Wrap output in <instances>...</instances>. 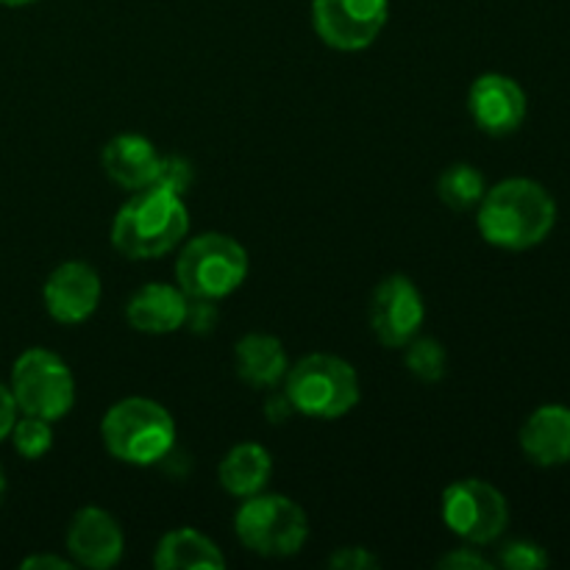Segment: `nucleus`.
I'll return each mask as SVG.
<instances>
[{
	"label": "nucleus",
	"mask_w": 570,
	"mask_h": 570,
	"mask_svg": "<svg viewBox=\"0 0 570 570\" xmlns=\"http://www.w3.org/2000/svg\"><path fill=\"white\" fill-rule=\"evenodd\" d=\"M45 309L61 326L89 321L100 304V276L87 262H65L48 276L42 289Z\"/></svg>",
	"instance_id": "f8f14e48"
},
{
	"label": "nucleus",
	"mask_w": 570,
	"mask_h": 570,
	"mask_svg": "<svg viewBox=\"0 0 570 570\" xmlns=\"http://www.w3.org/2000/svg\"><path fill=\"white\" fill-rule=\"evenodd\" d=\"M371 332L384 348H404L410 340L421 334L426 321V304L415 282L401 273L387 276L373 289L371 309H367Z\"/></svg>",
	"instance_id": "9d476101"
},
{
	"label": "nucleus",
	"mask_w": 570,
	"mask_h": 570,
	"mask_svg": "<svg viewBox=\"0 0 570 570\" xmlns=\"http://www.w3.org/2000/svg\"><path fill=\"white\" fill-rule=\"evenodd\" d=\"M22 568L31 570V568H53V570H70L72 562L61 560V557H53V554H37V557H28V560H22Z\"/></svg>",
	"instance_id": "c756f323"
},
{
	"label": "nucleus",
	"mask_w": 570,
	"mask_h": 570,
	"mask_svg": "<svg viewBox=\"0 0 570 570\" xmlns=\"http://www.w3.org/2000/svg\"><path fill=\"white\" fill-rule=\"evenodd\" d=\"M390 0H315L312 26L323 45L334 50L371 48L387 26Z\"/></svg>",
	"instance_id": "1a4fd4ad"
},
{
	"label": "nucleus",
	"mask_w": 570,
	"mask_h": 570,
	"mask_svg": "<svg viewBox=\"0 0 570 570\" xmlns=\"http://www.w3.org/2000/svg\"><path fill=\"white\" fill-rule=\"evenodd\" d=\"M126 538L115 518L100 507H83L72 515L67 527V551L72 557V566L89 570L115 568L120 562Z\"/></svg>",
	"instance_id": "ddd939ff"
},
{
	"label": "nucleus",
	"mask_w": 570,
	"mask_h": 570,
	"mask_svg": "<svg viewBox=\"0 0 570 570\" xmlns=\"http://www.w3.org/2000/svg\"><path fill=\"white\" fill-rule=\"evenodd\" d=\"M3 6H28V3H37V0H0Z\"/></svg>",
	"instance_id": "7c9ffc66"
},
{
	"label": "nucleus",
	"mask_w": 570,
	"mask_h": 570,
	"mask_svg": "<svg viewBox=\"0 0 570 570\" xmlns=\"http://www.w3.org/2000/svg\"><path fill=\"white\" fill-rule=\"evenodd\" d=\"M557 226V200L534 178H504L484 189L476 228L493 248L529 250L546 243Z\"/></svg>",
	"instance_id": "f257e3e1"
},
{
	"label": "nucleus",
	"mask_w": 570,
	"mask_h": 570,
	"mask_svg": "<svg viewBox=\"0 0 570 570\" xmlns=\"http://www.w3.org/2000/svg\"><path fill=\"white\" fill-rule=\"evenodd\" d=\"M6 499V473H3V468H0V501Z\"/></svg>",
	"instance_id": "2f4dec72"
},
{
	"label": "nucleus",
	"mask_w": 570,
	"mask_h": 570,
	"mask_svg": "<svg viewBox=\"0 0 570 570\" xmlns=\"http://www.w3.org/2000/svg\"><path fill=\"white\" fill-rule=\"evenodd\" d=\"M159 156L156 145L142 134H117L100 150V167L117 187L137 193L150 187Z\"/></svg>",
	"instance_id": "dca6fc26"
},
{
	"label": "nucleus",
	"mask_w": 570,
	"mask_h": 570,
	"mask_svg": "<svg viewBox=\"0 0 570 570\" xmlns=\"http://www.w3.org/2000/svg\"><path fill=\"white\" fill-rule=\"evenodd\" d=\"M468 111L490 137H510L529 115V98L515 78L504 72H484L471 83Z\"/></svg>",
	"instance_id": "9b49d317"
},
{
	"label": "nucleus",
	"mask_w": 570,
	"mask_h": 570,
	"mask_svg": "<svg viewBox=\"0 0 570 570\" xmlns=\"http://www.w3.org/2000/svg\"><path fill=\"white\" fill-rule=\"evenodd\" d=\"M234 371L248 387L273 390L289 371L287 351L273 334L250 332L234 345Z\"/></svg>",
	"instance_id": "f3484780"
},
{
	"label": "nucleus",
	"mask_w": 570,
	"mask_h": 570,
	"mask_svg": "<svg viewBox=\"0 0 570 570\" xmlns=\"http://www.w3.org/2000/svg\"><path fill=\"white\" fill-rule=\"evenodd\" d=\"M154 566L159 570H223L226 557L206 534L195 529H173L156 546Z\"/></svg>",
	"instance_id": "6ab92c4d"
},
{
	"label": "nucleus",
	"mask_w": 570,
	"mask_h": 570,
	"mask_svg": "<svg viewBox=\"0 0 570 570\" xmlns=\"http://www.w3.org/2000/svg\"><path fill=\"white\" fill-rule=\"evenodd\" d=\"M440 512L445 527L471 546L493 543L510 523V504L504 493L484 479L451 482L440 499Z\"/></svg>",
	"instance_id": "6e6552de"
},
{
	"label": "nucleus",
	"mask_w": 570,
	"mask_h": 570,
	"mask_svg": "<svg viewBox=\"0 0 570 570\" xmlns=\"http://www.w3.org/2000/svg\"><path fill=\"white\" fill-rule=\"evenodd\" d=\"M193 181H195V167L189 165L184 156L173 154V156H159V165H156L150 187H159L165 189V193L184 198V195L189 193V187H193Z\"/></svg>",
	"instance_id": "5701e85b"
},
{
	"label": "nucleus",
	"mask_w": 570,
	"mask_h": 570,
	"mask_svg": "<svg viewBox=\"0 0 570 570\" xmlns=\"http://www.w3.org/2000/svg\"><path fill=\"white\" fill-rule=\"evenodd\" d=\"M328 566L340 570H371L379 568V557L373 551L362 549V546H345L328 557Z\"/></svg>",
	"instance_id": "a878e982"
},
{
	"label": "nucleus",
	"mask_w": 570,
	"mask_h": 570,
	"mask_svg": "<svg viewBox=\"0 0 570 570\" xmlns=\"http://www.w3.org/2000/svg\"><path fill=\"white\" fill-rule=\"evenodd\" d=\"M234 532L254 554L282 560L304 549L309 538V518L287 495L256 493L248 495L234 515Z\"/></svg>",
	"instance_id": "423d86ee"
},
{
	"label": "nucleus",
	"mask_w": 570,
	"mask_h": 570,
	"mask_svg": "<svg viewBox=\"0 0 570 570\" xmlns=\"http://www.w3.org/2000/svg\"><path fill=\"white\" fill-rule=\"evenodd\" d=\"M484 189V176L473 165H451L445 167L443 176L438 178V195L451 212H471L476 209L479 200H482Z\"/></svg>",
	"instance_id": "aec40b11"
},
{
	"label": "nucleus",
	"mask_w": 570,
	"mask_h": 570,
	"mask_svg": "<svg viewBox=\"0 0 570 570\" xmlns=\"http://www.w3.org/2000/svg\"><path fill=\"white\" fill-rule=\"evenodd\" d=\"M265 410H267V415H271L273 423H284L295 412L293 404H289L287 393L271 395V399H267V404H265Z\"/></svg>",
	"instance_id": "c85d7f7f"
},
{
	"label": "nucleus",
	"mask_w": 570,
	"mask_h": 570,
	"mask_svg": "<svg viewBox=\"0 0 570 570\" xmlns=\"http://www.w3.org/2000/svg\"><path fill=\"white\" fill-rule=\"evenodd\" d=\"M100 440L115 460L148 468L176 445V421L150 399H122L100 421Z\"/></svg>",
	"instance_id": "7ed1b4c3"
},
{
	"label": "nucleus",
	"mask_w": 570,
	"mask_h": 570,
	"mask_svg": "<svg viewBox=\"0 0 570 570\" xmlns=\"http://www.w3.org/2000/svg\"><path fill=\"white\" fill-rule=\"evenodd\" d=\"M17 421V404H14V395L6 384H0V443L11 434V426Z\"/></svg>",
	"instance_id": "cd10ccee"
},
{
	"label": "nucleus",
	"mask_w": 570,
	"mask_h": 570,
	"mask_svg": "<svg viewBox=\"0 0 570 570\" xmlns=\"http://www.w3.org/2000/svg\"><path fill=\"white\" fill-rule=\"evenodd\" d=\"M189 298L181 287L150 282L139 287L126 304L128 326L142 334H173L184 328Z\"/></svg>",
	"instance_id": "2eb2a0df"
},
{
	"label": "nucleus",
	"mask_w": 570,
	"mask_h": 570,
	"mask_svg": "<svg viewBox=\"0 0 570 570\" xmlns=\"http://www.w3.org/2000/svg\"><path fill=\"white\" fill-rule=\"evenodd\" d=\"M189 212L184 198L159 187H142L117 209L111 245L126 259H156L187 237Z\"/></svg>",
	"instance_id": "f03ea898"
},
{
	"label": "nucleus",
	"mask_w": 570,
	"mask_h": 570,
	"mask_svg": "<svg viewBox=\"0 0 570 570\" xmlns=\"http://www.w3.org/2000/svg\"><path fill=\"white\" fill-rule=\"evenodd\" d=\"M245 276L248 250L228 234H198L176 259V282L187 298L220 301L243 287Z\"/></svg>",
	"instance_id": "39448f33"
},
{
	"label": "nucleus",
	"mask_w": 570,
	"mask_h": 570,
	"mask_svg": "<svg viewBox=\"0 0 570 570\" xmlns=\"http://www.w3.org/2000/svg\"><path fill=\"white\" fill-rule=\"evenodd\" d=\"M440 568H451V570H488L493 568L490 560H484L482 554H476L473 549H454L451 554L440 557L438 560Z\"/></svg>",
	"instance_id": "bb28decb"
},
{
	"label": "nucleus",
	"mask_w": 570,
	"mask_h": 570,
	"mask_svg": "<svg viewBox=\"0 0 570 570\" xmlns=\"http://www.w3.org/2000/svg\"><path fill=\"white\" fill-rule=\"evenodd\" d=\"M273 476V456L259 443H239L228 451L217 468V482L228 495L248 499L262 493Z\"/></svg>",
	"instance_id": "a211bd4d"
},
{
	"label": "nucleus",
	"mask_w": 570,
	"mask_h": 570,
	"mask_svg": "<svg viewBox=\"0 0 570 570\" xmlns=\"http://www.w3.org/2000/svg\"><path fill=\"white\" fill-rule=\"evenodd\" d=\"M217 306L215 301L206 298H189L187 304V317H184V326L193 334H209L212 326L217 323Z\"/></svg>",
	"instance_id": "393cba45"
},
{
	"label": "nucleus",
	"mask_w": 570,
	"mask_h": 570,
	"mask_svg": "<svg viewBox=\"0 0 570 570\" xmlns=\"http://www.w3.org/2000/svg\"><path fill=\"white\" fill-rule=\"evenodd\" d=\"M284 393L298 415L337 421L360 404V376L351 362L334 354H309L284 376Z\"/></svg>",
	"instance_id": "20e7f679"
},
{
	"label": "nucleus",
	"mask_w": 570,
	"mask_h": 570,
	"mask_svg": "<svg viewBox=\"0 0 570 570\" xmlns=\"http://www.w3.org/2000/svg\"><path fill=\"white\" fill-rule=\"evenodd\" d=\"M406 354V371L423 384H434L445 376L449 371V354H445L443 343L432 337H415L404 345Z\"/></svg>",
	"instance_id": "412c9836"
},
{
	"label": "nucleus",
	"mask_w": 570,
	"mask_h": 570,
	"mask_svg": "<svg viewBox=\"0 0 570 570\" xmlns=\"http://www.w3.org/2000/svg\"><path fill=\"white\" fill-rule=\"evenodd\" d=\"M11 443L22 460H42L53 449V421L37 415L17 417L11 426Z\"/></svg>",
	"instance_id": "4be33fe9"
},
{
	"label": "nucleus",
	"mask_w": 570,
	"mask_h": 570,
	"mask_svg": "<svg viewBox=\"0 0 570 570\" xmlns=\"http://www.w3.org/2000/svg\"><path fill=\"white\" fill-rule=\"evenodd\" d=\"M521 451L538 468H562L570 462V406L543 404L523 421Z\"/></svg>",
	"instance_id": "4468645a"
},
{
	"label": "nucleus",
	"mask_w": 570,
	"mask_h": 570,
	"mask_svg": "<svg viewBox=\"0 0 570 570\" xmlns=\"http://www.w3.org/2000/svg\"><path fill=\"white\" fill-rule=\"evenodd\" d=\"M11 395L17 412L61 421L76 404V379L67 362L48 348H28L11 365Z\"/></svg>",
	"instance_id": "0eeeda50"
},
{
	"label": "nucleus",
	"mask_w": 570,
	"mask_h": 570,
	"mask_svg": "<svg viewBox=\"0 0 570 570\" xmlns=\"http://www.w3.org/2000/svg\"><path fill=\"white\" fill-rule=\"evenodd\" d=\"M499 562L510 570H540L549 568V554L543 546L532 543V540H512L501 549Z\"/></svg>",
	"instance_id": "b1692460"
}]
</instances>
